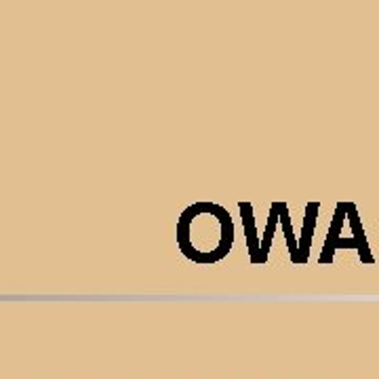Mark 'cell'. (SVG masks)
<instances>
[{"instance_id": "3", "label": "cell", "mask_w": 379, "mask_h": 379, "mask_svg": "<svg viewBox=\"0 0 379 379\" xmlns=\"http://www.w3.org/2000/svg\"><path fill=\"white\" fill-rule=\"evenodd\" d=\"M238 209H240V213H243L247 249H249V253H251V262H253V264H264V259H262V243L257 240V230H255L253 207H251V203H238Z\"/></svg>"}, {"instance_id": "4", "label": "cell", "mask_w": 379, "mask_h": 379, "mask_svg": "<svg viewBox=\"0 0 379 379\" xmlns=\"http://www.w3.org/2000/svg\"><path fill=\"white\" fill-rule=\"evenodd\" d=\"M319 209H321V203H308V207H306L304 234H302V238H300V251H297V257L293 259L295 264H306V262H308V255H310V240H312V232H314V226H316Z\"/></svg>"}, {"instance_id": "2", "label": "cell", "mask_w": 379, "mask_h": 379, "mask_svg": "<svg viewBox=\"0 0 379 379\" xmlns=\"http://www.w3.org/2000/svg\"><path fill=\"white\" fill-rule=\"evenodd\" d=\"M340 249H356L363 264H373V255L365 236V228H363V219L359 215V209L354 203H338L335 207V215L325 240V249L321 255V264H331L333 262V253Z\"/></svg>"}, {"instance_id": "6", "label": "cell", "mask_w": 379, "mask_h": 379, "mask_svg": "<svg viewBox=\"0 0 379 379\" xmlns=\"http://www.w3.org/2000/svg\"><path fill=\"white\" fill-rule=\"evenodd\" d=\"M281 219H283L287 245H289V251H291V259H295V257H297V251H300V240H295V236H293V230H291V217H289V207H287L285 203H281Z\"/></svg>"}, {"instance_id": "5", "label": "cell", "mask_w": 379, "mask_h": 379, "mask_svg": "<svg viewBox=\"0 0 379 379\" xmlns=\"http://www.w3.org/2000/svg\"><path fill=\"white\" fill-rule=\"evenodd\" d=\"M281 213V203H274L272 209H270V219H268V228H266V236L262 240V259L266 264L268 259V251H270V245H272V238H274V228H276V221H278V215Z\"/></svg>"}, {"instance_id": "1", "label": "cell", "mask_w": 379, "mask_h": 379, "mask_svg": "<svg viewBox=\"0 0 379 379\" xmlns=\"http://www.w3.org/2000/svg\"><path fill=\"white\" fill-rule=\"evenodd\" d=\"M234 245V221L221 205L194 203L177 219V247L190 262L211 266L221 262Z\"/></svg>"}]
</instances>
